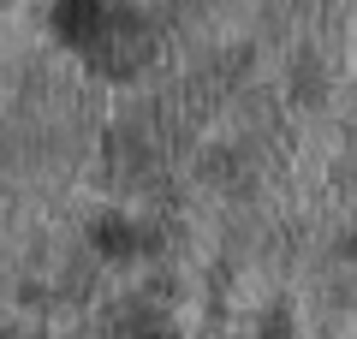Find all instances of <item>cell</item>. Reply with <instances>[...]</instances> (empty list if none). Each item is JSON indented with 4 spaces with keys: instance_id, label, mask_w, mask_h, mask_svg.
<instances>
[{
    "instance_id": "obj_1",
    "label": "cell",
    "mask_w": 357,
    "mask_h": 339,
    "mask_svg": "<svg viewBox=\"0 0 357 339\" xmlns=\"http://www.w3.org/2000/svg\"><path fill=\"white\" fill-rule=\"evenodd\" d=\"M155 42H161V36H155L149 18L119 13V6H114V13H107V24H102V36L84 48V60L96 66L102 77H137L143 66L155 60Z\"/></svg>"
},
{
    "instance_id": "obj_2",
    "label": "cell",
    "mask_w": 357,
    "mask_h": 339,
    "mask_svg": "<svg viewBox=\"0 0 357 339\" xmlns=\"http://www.w3.org/2000/svg\"><path fill=\"white\" fill-rule=\"evenodd\" d=\"M107 167H114L119 179H137L155 167V126L149 113H131V119H119L114 131H107Z\"/></svg>"
},
{
    "instance_id": "obj_3",
    "label": "cell",
    "mask_w": 357,
    "mask_h": 339,
    "mask_svg": "<svg viewBox=\"0 0 357 339\" xmlns=\"http://www.w3.org/2000/svg\"><path fill=\"white\" fill-rule=\"evenodd\" d=\"M89 244H96L102 256H114V262H131V256L155 250L161 232H155V226H137L131 214H102V220L89 226Z\"/></svg>"
},
{
    "instance_id": "obj_4",
    "label": "cell",
    "mask_w": 357,
    "mask_h": 339,
    "mask_svg": "<svg viewBox=\"0 0 357 339\" xmlns=\"http://www.w3.org/2000/svg\"><path fill=\"white\" fill-rule=\"evenodd\" d=\"M203 179L208 185H227V190H250V173H244L238 149H208L203 155Z\"/></svg>"
},
{
    "instance_id": "obj_5",
    "label": "cell",
    "mask_w": 357,
    "mask_h": 339,
    "mask_svg": "<svg viewBox=\"0 0 357 339\" xmlns=\"http://www.w3.org/2000/svg\"><path fill=\"white\" fill-rule=\"evenodd\" d=\"M321 89H328V84H321V60H310V54H304V60L292 66V96L310 107V101H321Z\"/></svg>"
},
{
    "instance_id": "obj_6",
    "label": "cell",
    "mask_w": 357,
    "mask_h": 339,
    "mask_svg": "<svg viewBox=\"0 0 357 339\" xmlns=\"http://www.w3.org/2000/svg\"><path fill=\"white\" fill-rule=\"evenodd\" d=\"M0 339H42L36 327H0Z\"/></svg>"
},
{
    "instance_id": "obj_7",
    "label": "cell",
    "mask_w": 357,
    "mask_h": 339,
    "mask_svg": "<svg viewBox=\"0 0 357 339\" xmlns=\"http://www.w3.org/2000/svg\"><path fill=\"white\" fill-rule=\"evenodd\" d=\"M137 339H173V327L161 322V327H149V333H137Z\"/></svg>"
}]
</instances>
